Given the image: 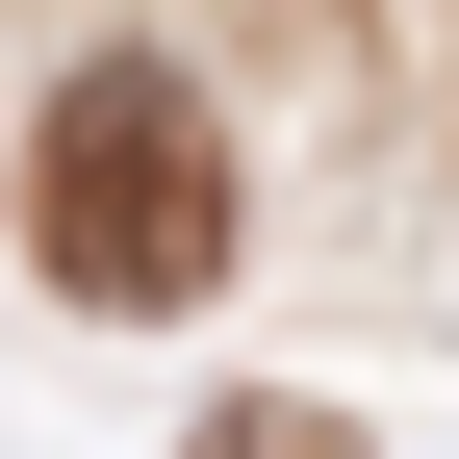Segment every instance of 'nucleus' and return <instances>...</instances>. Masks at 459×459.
Wrapping results in <instances>:
<instances>
[{"mask_svg": "<svg viewBox=\"0 0 459 459\" xmlns=\"http://www.w3.org/2000/svg\"><path fill=\"white\" fill-rule=\"evenodd\" d=\"M26 230H51V281H77V307H204V281H230V153H204V102L153 77V51H102V77L51 102Z\"/></svg>", "mask_w": 459, "mask_h": 459, "instance_id": "obj_1", "label": "nucleus"}, {"mask_svg": "<svg viewBox=\"0 0 459 459\" xmlns=\"http://www.w3.org/2000/svg\"><path fill=\"white\" fill-rule=\"evenodd\" d=\"M204 459H358L332 409H204Z\"/></svg>", "mask_w": 459, "mask_h": 459, "instance_id": "obj_2", "label": "nucleus"}]
</instances>
